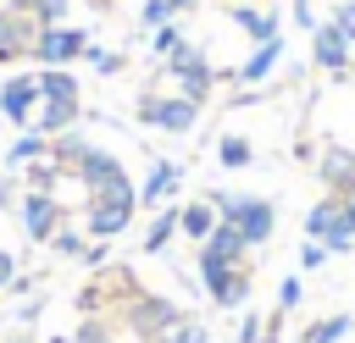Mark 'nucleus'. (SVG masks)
<instances>
[{
    "label": "nucleus",
    "instance_id": "1",
    "mask_svg": "<svg viewBox=\"0 0 355 343\" xmlns=\"http://www.w3.org/2000/svg\"><path fill=\"white\" fill-rule=\"evenodd\" d=\"M194 271H200V288H205V299H211L216 310H244V304H250L255 277H250V266H244V260H227V254H216V249H205V243H200Z\"/></svg>",
    "mask_w": 355,
    "mask_h": 343
},
{
    "label": "nucleus",
    "instance_id": "2",
    "mask_svg": "<svg viewBox=\"0 0 355 343\" xmlns=\"http://www.w3.org/2000/svg\"><path fill=\"white\" fill-rule=\"evenodd\" d=\"M205 199H211L216 221H233L250 249H261V243L272 238V227H277V205L261 199V194H222V188H216V194H205Z\"/></svg>",
    "mask_w": 355,
    "mask_h": 343
},
{
    "label": "nucleus",
    "instance_id": "3",
    "mask_svg": "<svg viewBox=\"0 0 355 343\" xmlns=\"http://www.w3.org/2000/svg\"><path fill=\"white\" fill-rule=\"evenodd\" d=\"M72 177L83 183V199H133L139 188H133V177H128V166L111 155V149H83V160L72 166Z\"/></svg>",
    "mask_w": 355,
    "mask_h": 343
},
{
    "label": "nucleus",
    "instance_id": "4",
    "mask_svg": "<svg viewBox=\"0 0 355 343\" xmlns=\"http://www.w3.org/2000/svg\"><path fill=\"white\" fill-rule=\"evenodd\" d=\"M166 77H172V94H183V100H194V105H205L211 89H216V66H211L189 39L166 55Z\"/></svg>",
    "mask_w": 355,
    "mask_h": 343
},
{
    "label": "nucleus",
    "instance_id": "5",
    "mask_svg": "<svg viewBox=\"0 0 355 343\" xmlns=\"http://www.w3.org/2000/svg\"><path fill=\"white\" fill-rule=\"evenodd\" d=\"M144 127H155V133H194V122H200V105L194 100H183V94H144L139 100V111H133Z\"/></svg>",
    "mask_w": 355,
    "mask_h": 343
},
{
    "label": "nucleus",
    "instance_id": "6",
    "mask_svg": "<svg viewBox=\"0 0 355 343\" xmlns=\"http://www.w3.org/2000/svg\"><path fill=\"white\" fill-rule=\"evenodd\" d=\"M83 50H89V33L72 28V22H55V28H39V39H33L28 55L39 66H72V61H83Z\"/></svg>",
    "mask_w": 355,
    "mask_h": 343
},
{
    "label": "nucleus",
    "instance_id": "7",
    "mask_svg": "<svg viewBox=\"0 0 355 343\" xmlns=\"http://www.w3.org/2000/svg\"><path fill=\"white\" fill-rule=\"evenodd\" d=\"M133 210H139V194L133 199H83V232L111 243V238H122L133 227Z\"/></svg>",
    "mask_w": 355,
    "mask_h": 343
},
{
    "label": "nucleus",
    "instance_id": "8",
    "mask_svg": "<svg viewBox=\"0 0 355 343\" xmlns=\"http://www.w3.org/2000/svg\"><path fill=\"white\" fill-rule=\"evenodd\" d=\"M128 321H133V332H139V337L161 343V337L183 321V310H178L172 299H161V293H133V299H128Z\"/></svg>",
    "mask_w": 355,
    "mask_h": 343
},
{
    "label": "nucleus",
    "instance_id": "9",
    "mask_svg": "<svg viewBox=\"0 0 355 343\" xmlns=\"http://www.w3.org/2000/svg\"><path fill=\"white\" fill-rule=\"evenodd\" d=\"M349 50H355V39H349L338 22H316V28H311V61H316L322 72L344 77V72H349Z\"/></svg>",
    "mask_w": 355,
    "mask_h": 343
},
{
    "label": "nucleus",
    "instance_id": "10",
    "mask_svg": "<svg viewBox=\"0 0 355 343\" xmlns=\"http://www.w3.org/2000/svg\"><path fill=\"white\" fill-rule=\"evenodd\" d=\"M33 111H39V72H17L0 83V116L11 127H33Z\"/></svg>",
    "mask_w": 355,
    "mask_h": 343
},
{
    "label": "nucleus",
    "instance_id": "11",
    "mask_svg": "<svg viewBox=\"0 0 355 343\" xmlns=\"http://www.w3.org/2000/svg\"><path fill=\"white\" fill-rule=\"evenodd\" d=\"M17 216H22V232H28L33 243H50V238H55V227H61V199H55V194L28 188V194H22V205H17Z\"/></svg>",
    "mask_w": 355,
    "mask_h": 343
},
{
    "label": "nucleus",
    "instance_id": "12",
    "mask_svg": "<svg viewBox=\"0 0 355 343\" xmlns=\"http://www.w3.org/2000/svg\"><path fill=\"white\" fill-rule=\"evenodd\" d=\"M33 39H39L33 11H6V6H0V66H6V61H17V55H28V50H33Z\"/></svg>",
    "mask_w": 355,
    "mask_h": 343
},
{
    "label": "nucleus",
    "instance_id": "13",
    "mask_svg": "<svg viewBox=\"0 0 355 343\" xmlns=\"http://www.w3.org/2000/svg\"><path fill=\"white\" fill-rule=\"evenodd\" d=\"M178 183H183V166L178 160H166V155H155L150 160V172H144V183H139V205H172V194H178Z\"/></svg>",
    "mask_w": 355,
    "mask_h": 343
},
{
    "label": "nucleus",
    "instance_id": "14",
    "mask_svg": "<svg viewBox=\"0 0 355 343\" xmlns=\"http://www.w3.org/2000/svg\"><path fill=\"white\" fill-rule=\"evenodd\" d=\"M316 177H322L327 194H355V149L327 144V149L316 155Z\"/></svg>",
    "mask_w": 355,
    "mask_h": 343
},
{
    "label": "nucleus",
    "instance_id": "15",
    "mask_svg": "<svg viewBox=\"0 0 355 343\" xmlns=\"http://www.w3.org/2000/svg\"><path fill=\"white\" fill-rule=\"evenodd\" d=\"M233 28H239V33L250 39V44H266V39H277V33H283V17H277L272 6L261 11V6L239 0V6H233Z\"/></svg>",
    "mask_w": 355,
    "mask_h": 343
},
{
    "label": "nucleus",
    "instance_id": "16",
    "mask_svg": "<svg viewBox=\"0 0 355 343\" xmlns=\"http://www.w3.org/2000/svg\"><path fill=\"white\" fill-rule=\"evenodd\" d=\"M277 61H283V33H277V39H266V44H255V50L244 55V66H239L233 77H239L244 89H261V83H266V77L277 72Z\"/></svg>",
    "mask_w": 355,
    "mask_h": 343
},
{
    "label": "nucleus",
    "instance_id": "17",
    "mask_svg": "<svg viewBox=\"0 0 355 343\" xmlns=\"http://www.w3.org/2000/svg\"><path fill=\"white\" fill-rule=\"evenodd\" d=\"M78 116H83V100H39L33 127H39L44 138H61V133H72V127H78Z\"/></svg>",
    "mask_w": 355,
    "mask_h": 343
},
{
    "label": "nucleus",
    "instance_id": "18",
    "mask_svg": "<svg viewBox=\"0 0 355 343\" xmlns=\"http://www.w3.org/2000/svg\"><path fill=\"white\" fill-rule=\"evenodd\" d=\"M44 155H50V138H44L39 127H22V133L6 144L0 160H6V172H22V166H33V160H44Z\"/></svg>",
    "mask_w": 355,
    "mask_h": 343
},
{
    "label": "nucleus",
    "instance_id": "19",
    "mask_svg": "<svg viewBox=\"0 0 355 343\" xmlns=\"http://www.w3.org/2000/svg\"><path fill=\"white\" fill-rule=\"evenodd\" d=\"M211 227H216L211 199H189V205H178V232H183L189 243H205V238H211Z\"/></svg>",
    "mask_w": 355,
    "mask_h": 343
},
{
    "label": "nucleus",
    "instance_id": "20",
    "mask_svg": "<svg viewBox=\"0 0 355 343\" xmlns=\"http://www.w3.org/2000/svg\"><path fill=\"white\" fill-rule=\"evenodd\" d=\"M78 77L72 66H39V100H78Z\"/></svg>",
    "mask_w": 355,
    "mask_h": 343
},
{
    "label": "nucleus",
    "instance_id": "21",
    "mask_svg": "<svg viewBox=\"0 0 355 343\" xmlns=\"http://www.w3.org/2000/svg\"><path fill=\"white\" fill-rule=\"evenodd\" d=\"M172 238H178V205H161V210H155V221L144 227V254H161Z\"/></svg>",
    "mask_w": 355,
    "mask_h": 343
},
{
    "label": "nucleus",
    "instance_id": "22",
    "mask_svg": "<svg viewBox=\"0 0 355 343\" xmlns=\"http://www.w3.org/2000/svg\"><path fill=\"white\" fill-rule=\"evenodd\" d=\"M355 332V315H322V321H311L305 326V337L300 343H344Z\"/></svg>",
    "mask_w": 355,
    "mask_h": 343
},
{
    "label": "nucleus",
    "instance_id": "23",
    "mask_svg": "<svg viewBox=\"0 0 355 343\" xmlns=\"http://www.w3.org/2000/svg\"><path fill=\"white\" fill-rule=\"evenodd\" d=\"M216 160H222L227 172H244V166L255 160V149H250L244 133H222V138H216Z\"/></svg>",
    "mask_w": 355,
    "mask_h": 343
},
{
    "label": "nucleus",
    "instance_id": "24",
    "mask_svg": "<svg viewBox=\"0 0 355 343\" xmlns=\"http://www.w3.org/2000/svg\"><path fill=\"white\" fill-rule=\"evenodd\" d=\"M205 249H216V254H227V260H244V254H250V243L239 238V227H233V221H216V227H211V238H205Z\"/></svg>",
    "mask_w": 355,
    "mask_h": 343
},
{
    "label": "nucleus",
    "instance_id": "25",
    "mask_svg": "<svg viewBox=\"0 0 355 343\" xmlns=\"http://www.w3.org/2000/svg\"><path fill=\"white\" fill-rule=\"evenodd\" d=\"M61 172H67V166H55V160L44 155V160H33V166H22V183H28V188H39V194H55V183H61Z\"/></svg>",
    "mask_w": 355,
    "mask_h": 343
},
{
    "label": "nucleus",
    "instance_id": "26",
    "mask_svg": "<svg viewBox=\"0 0 355 343\" xmlns=\"http://www.w3.org/2000/svg\"><path fill=\"white\" fill-rule=\"evenodd\" d=\"M50 249H55V254H67V260H83V249H89V232H83V227H55Z\"/></svg>",
    "mask_w": 355,
    "mask_h": 343
},
{
    "label": "nucleus",
    "instance_id": "27",
    "mask_svg": "<svg viewBox=\"0 0 355 343\" xmlns=\"http://www.w3.org/2000/svg\"><path fill=\"white\" fill-rule=\"evenodd\" d=\"M161 22H178L172 0H144V6H139V28H144V33H155Z\"/></svg>",
    "mask_w": 355,
    "mask_h": 343
},
{
    "label": "nucleus",
    "instance_id": "28",
    "mask_svg": "<svg viewBox=\"0 0 355 343\" xmlns=\"http://www.w3.org/2000/svg\"><path fill=\"white\" fill-rule=\"evenodd\" d=\"M83 61H89V66H94L100 77H116V72L128 66V61H122L116 50H100V44H89V50H83Z\"/></svg>",
    "mask_w": 355,
    "mask_h": 343
},
{
    "label": "nucleus",
    "instance_id": "29",
    "mask_svg": "<svg viewBox=\"0 0 355 343\" xmlns=\"http://www.w3.org/2000/svg\"><path fill=\"white\" fill-rule=\"evenodd\" d=\"M161 343H211V332H205V321H194V315H183Z\"/></svg>",
    "mask_w": 355,
    "mask_h": 343
},
{
    "label": "nucleus",
    "instance_id": "30",
    "mask_svg": "<svg viewBox=\"0 0 355 343\" xmlns=\"http://www.w3.org/2000/svg\"><path fill=\"white\" fill-rule=\"evenodd\" d=\"M178 44H183V28H178V22H161V28H155V33H150V50H155V55H161V61H166V55H172V50H178Z\"/></svg>",
    "mask_w": 355,
    "mask_h": 343
},
{
    "label": "nucleus",
    "instance_id": "31",
    "mask_svg": "<svg viewBox=\"0 0 355 343\" xmlns=\"http://www.w3.org/2000/svg\"><path fill=\"white\" fill-rule=\"evenodd\" d=\"M300 299H305V282H300V277H283V282H277V315H294Z\"/></svg>",
    "mask_w": 355,
    "mask_h": 343
},
{
    "label": "nucleus",
    "instance_id": "32",
    "mask_svg": "<svg viewBox=\"0 0 355 343\" xmlns=\"http://www.w3.org/2000/svg\"><path fill=\"white\" fill-rule=\"evenodd\" d=\"M67 11H72V0H33V22H39V28L67 22Z\"/></svg>",
    "mask_w": 355,
    "mask_h": 343
},
{
    "label": "nucleus",
    "instance_id": "33",
    "mask_svg": "<svg viewBox=\"0 0 355 343\" xmlns=\"http://www.w3.org/2000/svg\"><path fill=\"white\" fill-rule=\"evenodd\" d=\"M72 343H116V337H111V326H105L100 315H83L78 332H72Z\"/></svg>",
    "mask_w": 355,
    "mask_h": 343
},
{
    "label": "nucleus",
    "instance_id": "34",
    "mask_svg": "<svg viewBox=\"0 0 355 343\" xmlns=\"http://www.w3.org/2000/svg\"><path fill=\"white\" fill-rule=\"evenodd\" d=\"M322 266H327V243L305 238V243H300V271H322Z\"/></svg>",
    "mask_w": 355,
    "mask_h": 343
},
{
    "label": "nucleus",
    "instance_id": "35",
    "mask_svg": "<svg viewBox=\"0 0 355 343\" xmlns=\"http://www.w3.org/2000/svg\"><path fill=\"white\" fill-rule=\"evenodd\" d=\"M261 337H266L261 315H255V310H244V315H239V337H233V343H261Z\"/></svg>",
    "mask_w": 355,
    "mask_h": 343
},
{
    "label": "nucleus",
    "instance_id": "36",
    "mask_svg": "<svg viewBox=\"0 0 355 343\" xmlns=\"http://www.w3.org/2000/svg\"><path fill=\"white\" fill-rule=\"evenodd\" d=\"M333 22H338V28H344V33L355 39V0H338V11H333Z\"/></svg>",
    "mask_w": 355,
    "mask_h": 343
},
{
    "label": "nucleus",
    "instance_id": "37",
    "mask_svg": "<svg viewBox=\"0 0 355 343\" xmlns=\"http://www.w3.org/2000/svg\"><path fill=\"white\" fill-rule=\"evenodd\" d=\"M11 282H17V254H11V249H0V293H6Z\"/></svg>",
    "mask_w": 355,
    "mask_h": 343
},
{
    "label": "nucleus",
    "instance_id": "38",
    "mask_svg": "<svg viewBox=\"0 0 355 343\" xmlns=\"http://www.w3.org/2000/svg\"><path fill=\"white\" fill-rule=\"evenodd\" d=\"M11 205H22V194H17V177H0V210H11Z\"/></svg>",
    "mask_w": 355,
    "mask_h": 343
},
{
    "label": "nucleus",
    "instance_id": "39",
    "mask_svg": "<svg viewBox=\"0 0 355 343\" xmlns=\"http://www.w3.org/2000/svg\"><path fill=\"white\" fill-rule=\"evenodd\" d=\"M288 11H294V22H300V28H305V33H311V28H316V17H311V0H288Z\"/></svg>",
    "mask_w": 355,
    "mask_h": 343
},
{
    "label": "nucleus",
    "instance_id": "40",
    "mask_svg": "<svg viewBox=\"0 0 355 343\" xmlns=\"http://www.w3.org/2000/svg\"><path fill=\"white\" fill-rule=\"evenodd\" d=\"M105 260H111V254H105V243H100V238H94V243H89V249H83V266H105Z\"/></svg>",
    "mask_w": 355,
    "mask_h": 343
},
{
    "label": "nucleus",
    "instance_id": "41",
    "mask_svg": "<svg viewBox=\"0 0 355 343\" xmlns=\"http://www.w3.org/2000/svg\"><path fill=\"white\" fill-rule=\"evenodd\" d=\"M194 6H200V0H172V11H178V17H183V11H194Z\"/></svg>",
    "mask_w": 355,
    "mask_h": 343
},
{
    "label": "nucleus",
    "instance_id": "42",
    "mask_svg": "<svg viewBox=\"0 0 355 343\" xmlns=\"http://www.w3.org/2000/svg\"><path fill=\"white\" fill-rule=\"evenodd\" d=\"M6 343H28V337H22V332H17V337H6Z\"/></svg>",
    "mask_w": 355,
    "mask_h": 343
},
{
    "label": "nucleus",
    "instance_id": "43",
    "mask_svg": "<svg viewBox=\"0 0 355 343\" xmlns=\"http://www.w3.org/2000/svg\"><path fill=\"white\" fill-rule=\"evenodd\" d=\"M349 72H355V50H349Z\"/></svg>",
    "mask_w": 355,
    "mask_h": 343
}]
</instances>
